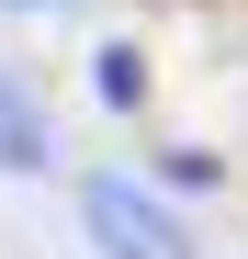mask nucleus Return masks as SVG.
I'll use <instances>...</instances> for the list:
<instances>
[{"instance_id": "f257e3e1", "label": "nucleus", "mask_w": 248, "mask_h": 259, "mask_svg": "<svg viewBox=\"0 0 248 259\" xmlns=\"http://www.w3.org/2000/svg\"><path fill=\"white\" fill-rule=\"evenodd\" d=\"M79 226H91L102 259H203L192 226H181L147 181H124V169H91V181H79Z\"/></svg>"}, {"instance_id": "f03ea898", "label": "nucleus", "mask_w": 248, "mask_h": 259, "mask_svg": "<svg viewBox=\"0 0 248 259\" xmlns=\"http://www.w3.org/2000/svg\"><path fill=\"white\" fill-rule=\"evenodd\" d=\"M23 169H46V113L12 68H0V181H23Z\"/></svg>"}, {"instance_id": "7ed1b4c3", "label": "nucleus", "mask_w": 248, "mask_h": 259, "mask_svg": "<svg viewBox=\"0 0 248 259\" xmlns=\"http://www.w3.org/2000/svg\"><path fill=\"white\" fill-rule=\"evenodd\" d=\"M91 79H102V102H113V113H136V102H147V57H136V46H102Z\"/></svg>"}, {"instance_id": "20e7f679", "label": "nucleus", "mask_w": 248, "mask_h": 259, "mask_svg": "<svg viewBox=\"0 0 248 259\" xmlns=\"http://www.w3.org/2000/svg\"><path fill=\"white\" fill-rule=\"evenodd\" d=\"M0 12H57V0H0Z\"/></svg>"}]
</instances>
